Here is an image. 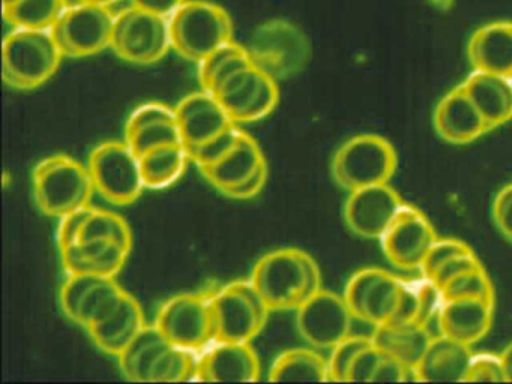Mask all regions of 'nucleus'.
<instances>
[{
	"label": "nucleus",
	"instance_id": "nucleus-1",
	"mask_svg": "<svg viewBox=\"0 0 512 384\" xmlns=\"http://www.w3.org/2000/svg\"><path fill=\"white\" fill-rule=\"evenodd\" d=\"M250 281L269 311H296L322 290V273L316 261L295 248L277 249L260 258Z\"/></svg>",
	"mask_w": 512,
	"mask_h": 384
},
{
	"label": "nucleus",
	"instance_id": "nucleus-2",
	"mask_svg": "<svg viewBox=\"0 0 512 384\" xmlns=\"http://www.w3.org/2000/svg\"><path fill=\"white\" fill-rule=\"evenodd\" d=\"M62 59L52 30L14 29L4 39L2 77L13 89H37L56 74Z\"/></svg>",
	"mask_w": 512,
	"mask_h": 384
},
{
	"label": "nucleus",
	"instance_id": "nucleus-3",
	"mask_svg": "<svg viewBox=\"0 0 512 384\" xmlns=\"http://www.w3.org/2000/svg\"><path fill=\"white\" fill-rule=\"evenodd\" d=\"M35 203L47 216L64 218L91 204L95 186L88 165L68 155L43 159L32 173Z\"/></svg>",
	"mask_w": 512,
	"mask_h": 384
},
{
	"label": "nucleus",
	"instance_id": "nucleus-4",
	"mask_svg": "<svg viewBox=\"0 0 512 384\" xmlns=\"http://www.w3.org/2000/svg\"><path fill=\"white\" fill-rule=\"evenodd\" d=\"M172 47L179 56L200 63L233 41V21L217 3L187 0L169 17Z\"/></svg>",
	"mask_w": 512,
	"mask_h": 384
},
{
	"label": "nucleus",
	"instance_id": "nucleus-5",
	"mask_svg": "<svg viewBox=\"0 0 512 384\" xmlns=\"http://www.w3.org/2000/svg\"><path fill=\"white\" fill-rule=\"evenodd\" d=\"M245 48L253 65L275 81L301 74L311 59L310 39L301 27L284 18L260 24Z\"/></svg>",
	"mask_w": 512,
	"mask_h": 384
},
{
	"label": "nucleus",
	"instance_id": "nucleus-6",
	"mask_svg": "<svg viewBox=\"0 0 512 384\" xmlns=\"http://www.w3.org/2000/svg\"><path fill=\"white\" fill-rule=\"evenodd\" d=\"M394 146L374 134L356 135L332 158L331 173L340 188L352 192L365 186L388 183L397 170Z\"/></svg>",
	"mask_w": 512,
	"mask_h": 384
},
{
	"label": "nucleus",
	"instance_id": "nucleus-7",
	"mask_svg": "<svg viewBox=\"0 0 512 384\" xmlns=\"http://www.w3.org/2000/svg\"><path fill=\"white\" fill-rule=\"evenodd\" d=\"M211 309L214 342L253 341L271 312L250 279L215 288Z\"/></svg>",
	"mask_w": 512,
	"mask_h": 384
},
{
	"label": "nucleus",
	"instance_id": "nucleus-8",
	"mask_svg": "<svg viewBox=\"0 0 512 384\" xmlns=\"http://www.w3.org/2000/svg\"><path fill=\"white\" fill-rule=\"evenodd\" d=\"M112 48L133 65H152L172 47L169 17L131 5L116 14Z\"/></svg>",
	"mask_w": 512,
	"mask_h": 384
},
{
	"label": "nucleus",
	"instance_id": "nucleus-9",
	"mask_svg": "<svg viewBox=\"0 0 512 384\" xmlns=\"http://www.w3.org/2000/svg\"><path fill=\"white\" fill-rule=\"evenodd\" d=\"M88 168L95 191L109 203L133 204L146 188L140 158L127 141H106L95 147Z\"/></svg>",
	"mask_w": 512,
	"mask_h": 384
},
{
	"label": "nucleus",
	"instance_id": "nucleus-10",
	"mask_svg": "<svg viewBox=\"0 0 512 384\" xmlns=\"http://www.w3.org/2000/svg\"><path fill=\"white\" fill-rule=\"evenodd\" d=\"M215 288L170 297L158 311L155 326L172 344L199 351L214 342L211 297Z\"/></svg>",
	"mask_w": 512,
	"mask_h": 384
},
{
	"label": "nucleus",
	"instance_id": "nucleus-11",
	"mask_svg": "<svg viewBox=\"0 0 512 384\" xmlns=\"http://www.w3.org/2000/svg\"><path fill=\"white\" fill-rule=\"evenodd\" d=\"M115 20L110 6L79 2L65 9L52 33L64 57L80 59L112 47Z\"/></svg>",
	"mask_w": 512,
	"mask_h": 384
},
{
	"label": "nucleus",
	"instance_id": "nucleus-12",
	"mask_svg": "<svg viewBox=\"0 0 512 384\" xmlns=\"http://www.w3.org/2000/svg\"><path fill=\"white\" fill-rule=\"evenodd\" d=\"M218 101L235 123H250L271 114L280 99L278 81L254 65L227 78L217 92Z\"/></svg>",
	"mask_w": 512,
	"mask_h": 384
},
{
	"label": "nucleus",
	"instance_id": "nucleus-13",
	"mask_svg": "<svg viewBox=\"0 0 512 384\" xmlns=\"http://www.w3.org/2000/svg\"><path fill=\"white\" fill-rule=\"evenodd\" d=\"M403 284V279L388 270L368 267L352 275L344 290V299L353 317L379 326L394 317Z\"/></svg>",
	"mask_w": 512,
	"mask_h": 384
},
{
	"label": "nucleus",
	"instance_id": "nucleus-14",
	"mask_svg": "<svg viewBox=\"0 0 512 384\" xmlns=\"http://www.w3.org/2000/svg\"><path fill=\"white\" fill-rule=\"evenodd\" d=\"M353 314L344 296L317 291L296 309V326L302 338L316 348H334L352 335Z\"/></svg>",
	"mask_w": 512,
	"mask_h": 384
},
{
	"label": "nucleus",
	"instance_id": "nucleus-15",
	"mask_svg": "<svg viewBox=\"0 0 512 384\" xmlns=\"http://www.w3.org/2000/svg\"><path fill=\"white\" fill-rule=\"evenodd\" d=\"M436 240V231L427 216L416 207L404 204L380 242L392 266L404 272H413L421 270Z\"/></svg>",
	"mask_w": 512,
	"mask_h": 384
},
{
	"label": "nucleus",
	"instance_id": "nucleus-16",
	"mask_svg": "<svg viewBox=\"0 0 512 384\" xmlns=\"http://www.w3.org/2000/svg\"><path fill=\"white\" fill-rule=\"evenodd\" d=\"M404 204L388 183L365 186L350 192L344 204V221L356 236L380 240Z\"/></svg>",
	"mask_w": 512,
	"mask_h": 384
},
{
	"label": "nucleus",
	"instance_id": "nucleus-17",
	"mask_svg": "<svg viewBox=\"0 0 512 384\" xmlns=\"http://www.w3.org/2000/svg\"><path fill=\"white\" fill-rule=\"evenodd\" d=\"M260 360L250 342H214L197 363L194 381L206 383H256Z\"/></svg>",
	"mask_w": 512,
	"mask_h": 384
},
{
	"label": "nucleus",
	"instance_id": "nucleus-18",
	"mask_svg": "<svg viewBox=\"0 0 512 384\" xmlns=\"http://www.w3.org/2000/svg\"><path fill=\"white\" fill-rule=\"evenodd\" d=\"M175 113L187 152L235 125L217 96L203 89L185 96L176 105Z\"/></svg>",
	"mask_w": 512,
	"mask_h": 384
},
{
	"label": "nucleus",
	"instance_id": "nucleus-19",
	"mask_svg": "<svg viewBox=\"0 0 512 384\" xmlns=\"http://www.w3.org/2000/svg\"><path fill=\"white\" fill-rule=\"evenodd\" d=\"M434 129L449 144L463 146L490 132L463 84L446 93L434 110Z\"/></svg>",
	"mask_w": 512,
	"mask_h": 384
},
{
	"label": "nucleus",
	"instance_id": "nucleus-20",
	"mask_svg": "<svg viewBox=\"0 0 512 384\" xmlns=\"http://www.w3.org/2000/svg\"><path fill=\"white\" fill-rule=\"evenodd\" d=\"M61 251L67 275H94L115 278L127 263L131 249L112 239L80 242Z\"/></svg>",
	"mask_w": 512,
	"mask_h": 384
},
{
	"label": "nucleus",
	"instance_id": "nucleus-21",
	"mask_svg": "<svg viewBox=\"0 0 512 384\" xmlns=\"http://www.w3.org/2000/svg\"><path fill=\"white\" fill-rule=\"evenodd\" d=\"M494 302L482 299L445 300L439 314L440 335L472 347L490 332Z\"/></svg>",
	"mask_w": 512,
	"mask_h": 384
},
{
	"label": "nucleus",
	"instance_id": "nucleus-22",
	"mask_svg": "<svg viewBox=\"0 0 512 384\" xmlns=\"http://www.w3.org/2000/svg\"><path fill=\"white\" fill-rule=\"evenodd\" d=\"M467 56L475 71L512 81V21H493L475 30Z\"/></svg>",
	"mask_w": 512,
	"mask_h": 384
},
{
	"label": "nucleus",
	"instance_id": "nucleus-23",
	"mask_svg": "<svg viewBox=\"0 0 512 384\" xmlns=\"http://www.w3.org/2000/svg\"><path fill=\"white\" fill-rule=\"evenodd\" d=\"M146 326L142 306L125 293L121 302L103 320L86 329L94 344L104 353L118 357Z\"/></svg>",
	"mask_w": 512,
	"mask_h": 384
},
{
	"label": "nucleus",
	"instance_id": "nucleus-24",
	"mask_svg": "<svg viewBox=\"0 0 512 384\" xmlns=\"http://www.w3.org/2000/svg\"><path fill=\"white\" fill-rule=\"evenodd\" d=\"M472 348L445 335L436 336L416 366L419 381L428 383H464Z\"/></svg>",
	"mask_w": 512,
	"mask_h": 384
},
{
	"label": "nucleus",
	"instance_id": "nucleus-25",
	"mask_svg": "<svg viewBox=\"0 0 512 384\" xmlns=\"http://www.w3.org/2000/svg\"><path fill=\"white\" fill-rule=\"evenodd\" d=\"M461 84L490 131L512 119L511 80L490 72L473 71Z\"/></svg>",
	"mask_w": 512,
	"mask_h": 384
},
{
	"label": "nucleus",
	"instance_id": "nucleus-26",
	"mask_svg": "<svg viewBox=\"0 0 512 384\" xmlns=\"http://www.w3.org/2000/svg\"><path fill=\"white\" fill-rule=\"evenodd\" d=\"M173 345L155 324H146L118 356L122 375L130 381L154 383L155 372Z\"/></svg>",
	"mask_w": 512,
	"mask_h": 384
},
{
	"label": "nucleus",
	"instance_id": "nucleus-27",
	"mask_svg": "<svg viewBox=\"0 0 512 384\" xmlns=\"http://www.w3.org/2000/svg\"><path fill=\"white\" fill-rule=\"evenodd\" d=\"M265 162V155L257 141L244 131L232 152L227 153L217 164L200 168V173L223 194L227 189L241 185Z\"/></svg>",
	"mask_w": 512,
	"mask_h": 384
},
{
	"label": "nucleus",
	"instance_id": "nucleus-28",
	"mask_svg": "<svg viewBox=\"0 0 512 384\" xmlns=\"http://www.w3.org/2000/svg\"><path fill=\"white\" fill-rule=\"evenodd\" d=\"M436 336L418 323H385L374 326L373 344L383 353L400 360L407 368H415L421 362Z\"/></svg>",
	"mask_w": 512,
	"mask_h": 384
},
{
	"label": "nucleus",
	"instance_id": "nucleus-29",
	"mask_svg": "<svg viewBox=\"0 0 512 384\" xmlns=\"http://www.w3.org/2000/svg\"><path fill=\"white\" fill-rule=\"evenodd\" d=\"M269 381H329V363L311 348H292L274 360Z\"/></svg>",
	"mask_w": 512,
	"mask_h": 384
},
{
	"label": "nucleus",
	"instance_id": "nucleus-30",
	"mask_svg": "<svg viewBox=\"0 0 512 384\" xmlns=\"http://www.w3.org/2000/svg\"><path fill=\"white\" fill-rule=\"evenodd\" d=\"M191 161L184 144H166L140 156L146 188L163 189L173 185L184 174Z\"/></svg>",
	"mask_w": 512,
	"mask_h": 384
},
{
	"label": "nucleus",
	"instance_id": "nucleus-31",
	"mask_svg": "<svg viewBox=\"0 0 512 384\" xmlns=\"http://www.w3.org/2000/svg\"><path fill=\"white\" fill-rule=\"evenodd\" d=\"M250 65H253V62L247 48L235 41L227 42L199 63V81L202 89L214 95L227 78Z\"/></svg>",
	"mask_w": 512,
	"mask_h": 384
},
{
	"label": "nucleus",
	"instance_id": "nucleus-32",
	"mask_svg": "<svg viewBox=\"0 0 512 384\" xmlns=\"http://www.w3.org/2000/svg\"><path fill=\"white\" fill-rule=\"evenodd\" d=\"M70 5V0H16L2 14L14 29L52 30Z\"/></svg>",
	"mask_w": 512,
	"mask_h": 384
},
{
	"label": "nucleus",
	"instance_id": "nucleus-33",
	"mask_svg": "<svg viewBox=\"0 0 512 384\" xmlns=\"http://www.w3.org/2000/svg\"><path fill=\"white\" fill-rule=\"evenodd\" d=\"M127 291L115 278H98L80 302L73 321L83 329H89L110 314L121 302Z\"/></svg>",
	"mask_w": 512,
	"mask_h": 384
},
{
	"label": "nucleus",
	"instance_id": "nucleus-34",
	"mask_svg": "<svg viewBox=\"0 0 512 384\" xmlns=\"http://www.w3.org/2000/svg\"><path fill=\"white\" fill-rule=\"evenodd\" d=\"M95 239H112L133 249V234L130 225L118 213L92 207L88 219L80 231L79 243Z\"/></svg>",
	"mask_w": 512,
	"mask_h": 384
},
{
	"label": "nucleus",
	"instance_id": "nucleus-35",
	"mask_svg": "<svg viewBox=\"0 0 512 384\" xmlns=\"http://www.w3.org/2000/svg\"><path fill=\"white\" fill-rule=\"evenodd\" d=\"M125 141L130 144L131 149L140 158L157 147L182 143V135L179 131L178 120H160V122L149 123L130 134H125Z\"/></svg>",
	"mask_w": 512,
	"mask_h": 384
},
{
	"label": "nucleus",
	"instance_id": "nucleus-36",
	"mask_svg": "<svg viewBox=\"0 0 512 384\" xmlns=\"http://www.w3.org/2000/svg\"><path fill=\"white\" fill-rule=\"evenodd\" d=\"M443 300L482 299L494 302L496 294L484 266L461 273L440 290Z\"/></svg>",
	"mask_w": 512,
	"mask_h": 384
},
{
	"label": "nucleus",
	"instance_id": "nucleus-37",
	"mask_svg": "<svg viewBox=\"0 0 512 384\" xmlns=\"http://www.w3.org/2000/svg\"><path fill=\"white\" fill-rule=\"evenodd\" d=\"M242 129L238 126L232 125L227 128L226 131L218 134L217 137L212 140L206 141V143L200 144L196 149L190 150L191 161L197 165V168L211 167V165L217 164L218 161L224 158L227 153L232 152L233 147L238 144L239 138L242 135Z\"/></svg>",
	"mask_w": 512,
	"mask_h": 384
},
{
	"label": "nucleus",
	"instance_id": "nucleus-38",
	"mask_svg": "<svg viewBox=\"0 0 512 384\" xmlns=\"http://www.w3.org/2000/svg\"><path fill=\"white\" fill-rule=\"evenodd\" d=\"M373 342L371 336L350 335L340 344L332 348L329 363V381L334 383H346L347 371L352 365L356 354Z\"/></svg>",
	"mask_w": 512,
	"mask_h": 384
},
{
	"label": "nucleus",
	"instance_id": "nucleus-39",
	"mask_svg": "<svg viewBox=\"0 0 512 384\" xmlns=\"http://www.w3.org/2000/svg\"><path fill=\"white\" fill-rule=\"evenodd\" d=\"M464 383H508L500 356L473 354Z\"/></svg>",
	"mask_w": 512,
	"mask_h": 384
},
{
	"label": "nucleus",
	"instance_id": "nucleus-40",
	"mask_svg": "<svg viewBox=\"0 0 512 384\" xmlns=\"http://www.w3.org/2000/svg\"><path fill=\"white\" fill-rule=\"evenodd\" d=\"M470 251H472V248L467 246L466 243L460 242V240L437 239L436 243H434V245L431 246L430 251H428L424 263H422V276H424L425 279L433 278L437 269H439L440 266H443L446 261L457 257V255L466 254V252Z\"/></svg>",
	"mask_w": 512,
	"mask_h": 384
},
{
	"label": "nucleus",
	"instance_id": "nucleus-41",
	"mask_svg": "<svg viewBox=\"0 0 512 384\" xmlns=\"http://www.w3.org/2000/svg\"><path fill=\"white\" fill-rule=\"evenodd\" d=\"M382 357L383 351L379 350L373 342L362 348L347 371L346 383H371Z\"/></svg>",
	"mask_w": 512,
	"mask_h": 384
},
{
	"label": "nucleus",
	"instance_id": "nucleus-42",
	"mask_svg": "<svg viewBox=\"0 0 512 384\" xmlns=\"http://www.w3.org/2000/svg\"><path fill=\"white\" fill-rule=\"evenodd\" d=\"M176 119L175 108L161 102H148V104L139 105L128 117L125 125V134L136 131L149 123L160 122V120Z\"/></svg>",
	"mask_w": 512,
	"mask_h": 384
},
{
	"label": "nucleus",
	"instance_id": "nucleus-43",
	"mask_svg": "<svg viewBox=\"0 0 512 384\" xmlns=\"http://www.w3.org/2000/svg\"><path fill=\"white\" fill-rule=\"evenodd\" d=\"M481 266L482 263L478 260V257H476L475 252H466V254L457 255V257L446 261L443 266H440L439 269H437V272L434 273L433 278H431L430 281L433 282L439 290H442L449 281L457 278L461 273L478 269V267Z\"/></svg>",
	"mask_w": 512,
	"mask_h": 384
},
{
	"label": "nucleus",
	"instance_id": "nucleus-44",
	"mask_svg": "<svg viewBox=\"0 0 512 384\" xmlns=\"http://www.w3.org/2000/svg\"><path fill=\"white\" fill-rule=\"evenodd\" d=\"M92 207L94 206L89 204V206L74 210V212L68 213L64 218H61L58 230L59 249L68 248V246L79 243L80 231H82L83 224L88 219Z\"/></svg>",
	"mask_w": 512,
	"mask_h": 384
},
{
	"label": "nucleus",
	"instance_id": "nucleus-45",
	"mask_svg": "<svg viewBox=\"0 0 512 384\" xmlns=\"http://www.w3.org/2000/svg\"><path fill=\"white\" fill-rule=\"evenodd\" d=\"M493 219L500 234L512 243V182L497 192L493 201Z\"/></svg>",
	"mask_w": 512,
	"mask_h": 384
},
{
	"label": "nucleus",
	"instance_id": "nucleus-46",
	"mask_svg": "<svg viewBox=\"0 0 512 384\" xmlns=\"http://www.w3.org/2000/svg\"><path fill=\"white\" fill-rule=\"evenodd\" d=\"M419 315L418 284L404 282L400 303L389 323H416Z\"/></svg>",
	"mask_w": 512,
	"mask_h": 384
},
{
	"label": "nucleus",
	"instance_id": "nucleus-47",
	"mask_svg": "<svg viewBox=\"0 0 512 384\" xmlns=\"http://www.w3.org/2000/svg\"><path fill=\"white\" fill-rule=\"evenodd\" d=\"M266 180H268V164L265 162V164L260 165L256 173L251 174L241 185L227 189L223 194L226 197L233 198V200H250V198L260 194L263 186L266 185Z\"/></svg>",
	"mask_w": 512,
	"mask_h": 384
},
{
	"label": "nucleus",
	"instance_id": "nucleus-48",
	"mask_svg": "<svg viewBox=\"0 0 512 384\" xmlns=\"http://www.w3.org/2000/svg\"><path fill=\"white\" fill-rule=\"evenodd\" d=\"M185 2L187 0H131V5L164 15V17H170Z\"/></svg>",
	"mask_w": 512,
	"mask_h": 384
},
{
	"label": "nucleus",
	"instance_id": "nucleus-49",
	"mask_svg": "<svg viewBox=\"0 0 512 384\" xmlns=\"http://www.w3.org/2000/svg\"><path fill=\"white\" fill-rule=\"evenodd\" d=\"M500 359H502L503 369H505L506 381L512 383V342L506 345L505 350L500 354Z\"/></svg>",
	"mask_w": 512,
	"mask_h": 384
},
{
	"label": "nucleus",
	"instance_id": "nucleus-50",
	"mask_svg": "<svg viewBox=\"0 0 512 384\" xmlns=\"http://www.w3.org/2000/svg\"><path fill=\"white\" fill-rule=\"evenodd\" d=\"M79 2L94 3V5L112 6L119 0H79Z\"/></svg>",
	"mask_w": 512,
	"mask_h": 384
},
{
	"label": "nucleus",
	"instance_id": "nucleus-51",
	"mask_svg": "<svg viewBox=\"0 0 512 384\" xmlns=\"http://www.w3.org/2000/svg\"><path fill=\"white\" fill-rule=\"evenodd\" d=\"M14 2H16V0H2V8H4V6L11 5V3Z\"/></svg>",
	"mask_w": 512,
	"mask_h": 384
}]
</instances>
